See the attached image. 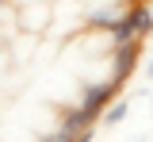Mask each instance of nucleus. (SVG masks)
<instances>
[{
    "label": "nucleus",
    "mask_w": 153,
    "mask_h": 142,
    "mask_svg": "<svg viewBox=\"0 0 153 142\" xmlns=\"http://www.w3.org/2000/svg\"><path fill=\"white\" fill-rule=\"evenodd\" d=\"M153 31V8L146 0H138V4H126L123 12H119V19L107 27V39L115 42H130V39H146Z\"/></svg>",
    "instance_id": "f257e3e1"
},
{
    "label": "nucleus",
    "mask_w": 153,
    "mask_h": 142,
    "mask_svg": "<svg viewBox=\"0 0 153 142\" xmlns=\"http://www.w3.org/2000/svg\"><path fill=\"white\" fill-rule=\"evenodd\" d=\"M115 96H123V84L115 81V77L92 81V84H84V88H80V104H76V111H80V115H84L88 123H100L103 108H107Z\"/></svg>",
    "instance_id": "f03ea898"
},
{
    "label": "nucleus",
    "mask_w": 153,
    "mask_h": 142,
    "mask_svg": "<svg viewBox=\"0 0 153 142\" xmlns=\"http://www.w3.org/2000/svg\"><path fill=\"white\" fill-rule=\"evenodd\" d=\"M138 58H142V39H130V42H115L111 54H107V65H111V77L119 84H126L138 69Z\"/></svg>",
    "instance_id": "7ed1b4c3"
},
{
    "label": "nucleus",
    "mask_w": 153,
    "mask_h": 142,
    "mask_svg": "<svg viewBox=\"0 0 153 142\" xmlns=\"http://www.w3.org/2000/svg\"><path fill=\"white\" fill-rule=\"evenodd\" d=\"M126 111H130V100H126V96H115V100L107 104V108H103L100 123H103V127H119V123L126 119Z\"/></svg>",
    "instance_id": "20e7f679"
},
{
    "label": "nucleus",
    "mask_w": 153,
    "mask_h": 142,
    "mask_svg": "<svg viewBox=\"0 0 153 142\" xmlns=\"http://www.w3.org/2000/svg\"><path fill=\"white\" fill-rule=\"evenodd\" d=\"M146 73H149V81H153V58H149V65H146Z\"/></svg>",
    "instance_id": "39448f33"
},
{
    "label": "nucleus",
    "mask_w": 153,
    "mask_h": 142,
    "mask_svg": "<svg viewBox=\"0 0 153 142\" xmlns=\"http://www.w3.org/2000/svg\"><path fill=\"white\" fill-rule=\"evenodd\" d=\"M149 108H153V88H149Z\"/></svg>",
    "instance_id": "423d86ee"
}]
</instances>
